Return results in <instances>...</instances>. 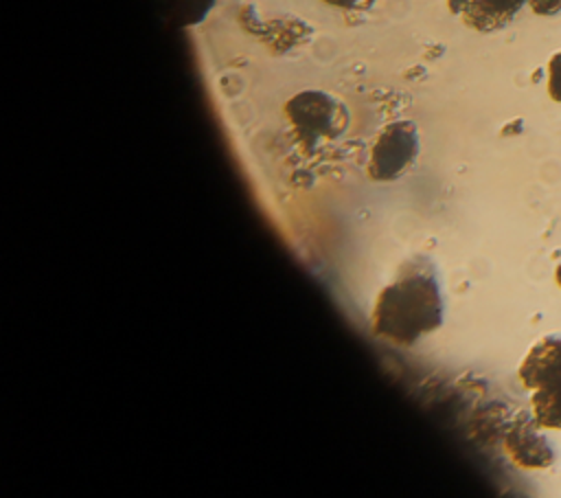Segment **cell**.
Instances as JSON below:
<instances>
[{
    "label": "cell",
    "instance_id": "obj_1",
    "mask_svg": "<svg viewBox=\"0 0 561 498\" xmlns=\"http://www.w3.org/2000/svg\"><path fill=\"white\" fill-rule=\"evenodd\" d=\"M443 316L445 298L436 265L427 257H414L377 294L370 329L397 347H412L436 331L443 325Z\"/></svg>",
    "mask_w": 561,
    "mask_h": 498
},
{
    "label": "cell",
    "instance_id": "obj_2",
    "mask_svg": "<svg viewBox=\"0 0 561 498\" xmlns=\"http://www.w3.org/2000/svg\"><path fill=\"white\" fill-rule=\"evenodd\" d=\"M519 382L533 391L537 426L561 430V336H543L530 347L519 364Z\"/></svg>",
    "mask_w": 561,
    "mask_h": 498
},
{
    "label": "cell",
    "instance_id": "obj_3",
    "mask_svg": "<svg viewBox=\"0 0 561 498\" xmlns=\"http://www.w3.org/2000/svg\"><path fill=\"white\" fill-rule=\"evenodd\" d=\"M285 116L294 132L307 140H331L344 134L348 125V112L329 92L302 90L285 103Z\"/></svg>",
    "mask_w": 561,
    "mask_h": 498
},
{
    "label": "cell",
    "instance_id": "obj_4",
    "mask_svg": "<svg viewBox=\"0 0 561 498\" xmlns=\"http://www.w3.org/2000/svg\"><path fill=\"white\" fill-rule=\"evenodd\" d=\"M419 156V134L412 121L388 123L368 151L366 173L375 182H392L410 171Z\"/></svg>",
    "mask_w": 561,
    "mask_h": 498
},
{
    "label": "cell",
    "instance_id": "obj_5",
    "mask_svg": "<svg viewBox=\"0 0 561 498\" xmlns=\"http://www.w3.org/2000/svg\"><path fill=\"white\" fill-rule=\"evenodd\" d=\"M504 452L522 469H548L557 461L554 445L539 432L533 415L519 412L504 434Z\"/></svg>",
    "mask_w": 561,
    "mask_h": 498
},
{
    "label": "cell",
    "instance_id": "obj_6",
    "mask_svg": "<svg viewBox=\"0 0 561 498\" xmlns=\"http://www.w3.org/2000/svg\"><path fill=\"white\" fill-rule=\"evenodd\" d=\"M526 0H447L449 11L478 33H493L513 22Z\"/></svg>",
    "mask_w": 561,
    "mask_h": 498
},
{
    "label": "cell",
    "instance_id": "obj_7",
    "mask_svg": "<svg viewBox=\"0 0 561 498\" xmlns=\"http://www.w3.org/2000/svg\"><path fill=\"white\" fill-rule=\"evenodd\" d=\"M548 94L552 101L561 103V50L548 61Z\"/></svg>",
    "mask_w": 561,
    "mask_h": 498
},
{
    "label": "cell",
    "instance_id": "obj_8",
    "mask_svg": "<svg viewBox=\"0 0 561 498\" xmlns=\"http://www.w3.org/2000/svg\"><path fill=\"white\" fill-rule=\"evenodd\" d=\"M526 4L537 15H557L561 11V0H526Z\"/></svg>",
    "mask_w": 561,
    "mask_h": 498
},
{
    "label": "cell",
    "instance_id": "obj_9",
    "mask_svg": "<svg viewBox=\"0 0 561 498\" xmlns=\"http://www.w3.org/2000/svg\"><path fill=\"white\" fill-rule=\"evenodd\" d=\"M322 2H327V4H331V7H337V9H355V11H362V9H368V7H373V2L375 0H322Z\"/></svg>",
    "mask_w": 561,
    "mask_h": 498
},
{
    "label": "cell",
    "instance_id": "obj_10",
    "mask_svg": "<svg viewBox=\"0 0 561 498\" xmlns=\"http://www.w3.org/2000/svg\"><path fill=\"white\" fill-rule=\"evenodd\" d=\"M554 279H557V285L561 287V263L557 265V270H554Z\"/></svg>",
    "mask_w": 561,
    "mask_h": 498
}]
</instances>
